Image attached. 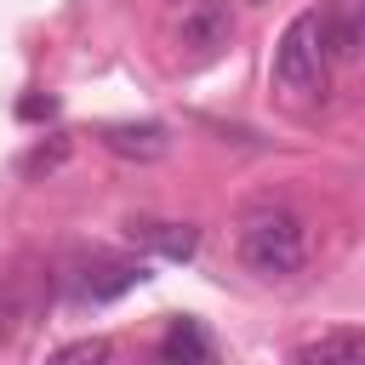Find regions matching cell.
I'll return each instance as SVG.
<instances>
[{"instance_id":"10","label":"cell","mask_w":365,"mask_h":365,"mask_svg":"<svg viewBox=\"0 0 365 365\" xmlns=\"http://www.w3.org/2000/svg\"><path fill=\"white\" fill-rule=\"evenodd\" d=\"M63 160H68V143H63V137H51V143H40V148L23 160V171H29V177H40V171H57Z\"/></svg>"},{"instance_id":"1","label":"cell","mask_w":365,"mask_h":365,"mask_svg":"<svg viewBox=\"0 0 365 365\" xmlns=\"http://www.w3.org/2000/svg\"><path fill=\"white\" fill-rule=\"evenodd\" d=\"M240 262L257 279H297L302 262H308V228H302V217L285 211V205H268V211L245 217V228H240Z\"/></svg>"},{"instance_id":"4","label":"cell","mask_w":365,"mask_h":365,"mask_svg":"<svg viewBox=\"0 0 365 365\" xmlns=\"http://www.w3.org/2000/svg\"><path fill=\"white\" fill-rule=\"evenodd\" d=\"M131 240L160 251V257H171V262H188L194 245H200V228L194 222H154V217H143V222H131Z\"/></svg>"},{"instance_id":"13","label":"cell","mask_w":365,"mask_h":365,"mask_svg":"<svg viewBox=\"0 0 365 365\" xmlns=\"http://www.w3.org/2000/svg\"><path fill=\"white\" fill-rule=\"evenodd\" d=\"M0 336H6V325H0Z\"/></svg>"},{"instance_id":"6","label":"cell","mask_w":365,"mask_h":365,"mask_svg":"<svg viewBox=\"0 0 365 365\" xmlns=\"http://www.w3.org/2000/svg\"><path fill=\"white\" fill-rule=\"evenodd\" d=\"M160 359H171V365H205V359H211L205 325H200V319H171L165 336H160Z\"/></svg>"},{"instance_id":"5","label":"cell","mask_w":365,"mask_h":365,"mask_svg":"<svg viewBox=\"0 0 365 365\" xmlns=\"http://www.w3.org/2000/svg\"><path fill=\"white\" fill-rule=\"evenodd\" d=\"M143 279H148L143 262H97V268L80 279V302H114V297L137 291Z\"/></svg>"},{"instance_id":"9","label":"cell","mask_w":365,"mask_h":365,"mask_svg":"<svg viewBox=\"0 0 365 365\" xmlns=\"http://www.w3.org/2000/svg\"><path fill=\"white\" fill-rule=\"evenodd\" d=\"M302 365H331V359H365V331H325L297 348Z\"/></svg>"},{"instance_id":"2","label":"cell","mask_w":365,"mask_h":365,"mask_svg":"<svg viewBox=\"0 0 365 365\" xmlns=\"http://www.w3.org/2000/svg\"><path fill=\"white\" fill-rule=\"evenodd\" d=\"M325 74H331L325 11H302L285 23V34L274 46V86L285 97H314V91H325Z\"/></svg>"},{"instance_id":"7","label":"cell","mask_w":365,"mask_h":365,"mask_svg":"<svg viewBox=\"0 0 365 365\" xmlns=\"http://www.w3.org/2000/svg\"><path fill=\"white\" fill-rule=\"evenodd\" d=\"M325 40H331V63H354L365 51V11L359 6H331L325 11Z\"/></svg>"},{"instance_id":"3","label":"cell","mask_w":365,"mask_h":365,"mask_svg":"<svg viewBox=\"0 0 365 365\" xmlns=\"http://www.w3.org/2000/svg\"><path fill=\"white\" fill-rule=\"evenodd\" d=\"M97 143H103L108 154H120V160L154 165V160H165L171 131H165L160 120H120V125H103V131H97Z\"/></svg>"},{"instance_id":"8","label":"cell","mask_w":365,"mask_h":365,"mask_svg":"<svg viewBox=\"0 0 365 365\" xmlns=\"http://www.w3.org/2000/svg\"><path fill=\"white\" fill-rule=\"evenodd\" d=\"M228 6L222 0H200L194 11H182V46H200V51H211V46H222L228 40Z\"/></svg>"},{"instance_id":"12","label":"cell","mask_w":365,"mask_h":365,"mask_svg":"<svg viewBox=\"0 0 365 365\" xmlns=\"http://www.w3.org/2000/svg\"><path fill=\"white\" fill-rule=\"evenodd\" d=\"M17 114H23V120H51V114H57V103H51V97H23V103H17Z\"/></svg>"},{"instance_id":"11","label":"cell","mask_w":365,"mask_h":365,"mask_svg":"<svg viewBox=\"0 0 365 365\" xmlns=\"http://www.w3.org/2000/svg\"><path fill=\"white\" fill-rule=\"evenodd\" d=\"M108 354H114V342H108V336H80V342L57 348V359H108Z\"/></svg>"}]
</instances>
